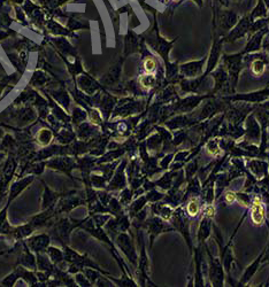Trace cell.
Segmentation results:
<instances>
[{"label": "cell", "mask_w": 269, "mask_h": 287, "mask_svg": "<svg viewBox=\"0 0 269 287\" xmlns=\"http://www.w3.org/2000/svg\"><path fill=\"white\" fill-rule=\"evenodd\" d=\"M201 192H202V184H201V180L200 178H199L197 175L192 178L191 180L188 181V187H187V191H185L184 193V198H183V202H185V200H189L191 199V198H197V197H200L201 196Z\"/></svg>", "instance_id": "cell-8"}, {"label": "cell", "mask_w": 269, "mask_h": 287, "mask_svg": "<svg viewBox=\"0 0 269 287\" xmlns=\"http://www.w3.org/2000/svg\"><path fill=\"white\" fill-rule=\"evenodd\" d=\"M266 286H269V280H268V283H267V285H266Z\"/></svg>", "instance_id": "cell-17"}, {"label": "cell", "mask_w": 269, "mask_h": 287, "mask_svg": "<svg viewBox=\"0 0 269 287\" xmlns=\"http://www.w3.org/2000/svg\"><path fill=\"white\" fill-rule=\"evenodd\" d=\"M245 139L244 141L245 143H248V144H258L259 141H260V138H261V132H260V129L255 123L254 121H250L248 122V127H247V130H246V133H245Z\"/></svg>", "instance_id": "cell-10"}, {"label": "cell", "mask_w": 269, "mask_h": 287, "mask_svg": "<svg viewBox=\"0 0 269 287\" xmlns=\"http://www.w3.org/2000/svg\"><path fill=\"white\" fill-rule=\"evenodd\" d=\"M266 70V64L264 60H260V59H255V60L252 61L251 64V71L252 74L255 76H261Z\"/></svg>", "instance_id": "cell-14"}, {"label": "cell", "mask_w": 269, "mask_h": 287, "mask_svg": "<svg viewBox=\"0 0 269 287\" xmlns=\"http://www.w3.org/2000/svg\"><path fill=\"white\" fill-rule=\"evenodd\" d=\"M185 203H187V206H185V213H187V215L189 217H191V219L198 216L200 212H202V208L205 206L204 201L200 199V197L191 198V199H189Z\"/></svg>", "instance_id": "cell-9"}, {"label": "cell", "mask_w": 269, "mask_h": 287, "mask_svg": "<svg viewBox=\"0 0 269 287\" xmlns=\"http://www.w3.org/2000/svg\"><path fill=\"white\" fill-rule=\"evenodd\" d=\"M248 213H250V217L252 223L254 225H261L264 222H267L266 221V213L264 209V206H262L260 196H258L252 200L251 206L248 207Z\"/></svg>", "instance_id": "cell-7"}, {"label": "cell", "mask_w": 269, "mask_h": 287, "mask_svg": "<svg viewBox=\"0 0 269 287\" xmlns=\"http://www.w3.org/2000/svg\"><path fill=\"white\" fill-rule=\"evenodd\" d=\"M265 253H266V247L264 249H262V252L260 253V255H258L257 259H255L253 262H252L251 265L244 270L243 275H242L241 278L238 279V286H246V285H248V283L251 282V279L253 278L255 273L258 272V270L260 269V265H262V263H264Z\"/></svg>", "instance_id": "cell-6"}, {"label": "cell", "mask_w": 269, "mask_h": 287, "mask_svg": "<svg viewBox=\"0 0 269 287\" xmlns=\"http://www.w3.org/2000/svg\"><path fill=\"white\" fill-rule=\"evenodd\" d=\"M199 161H200V157H199V154L197 156H195L194 159H191L189 161L188 166L185 167V179L187 181L191 180L196 175H197L198 170H199Z\"/></svg>", "instance_id": "cell-11"}, {"label": "cell", "mask_w": 269, "mask_h": 287, "mask_svg": "<svg viewBox=\"0 0 269 287\" xmlns=\"http://www.w3.org/2000/svg\"><path fill=\"white\" fill-rule=\"evenodd\" d=\"M144 68L147 74H152V72L155 70V68H157V65H155V61L153 60V59L147 58L144 61Z\"/></svg>", "instance_id": "cell-15"}, {"label": "cell", "mask_w": 269, "mask_h": 287, "mask_svg": "<svg viewBox=\"0 0 269 287\" xmlns=\"http://www.w3.org/2000/svg\"><path fill=\"white\" fill-rule=\"evenodd\" d=\"M268 106H269V104H268Z\"/></svg>", "instance_id": "cell-18"}, {"label": "cell", "mask_w": 269, "mask_h": 287, "mask_svg": "<svg viewBox=\"0 0 269 287\" xmlns=\"http://www.w3.org/2000/svg\"><path fill=\"white\" fill-rule=\"evenodd\" d=\"M204 249L206 250L208 257V268H207V275L208 280L211 286L213 287H222L225 284V271L222 265L220 257H215L209 250L208 246H204Z\"/></svg>", "instance_id": "cell-1"}, {"label": "cell", "mask_w": 269, "mask_h": 287, "mask_svg": "<svg viewBox=\"0 0 269 287\" xmlns=\"http://www.w3.org/2000/svg\"><path fill=\"white\" fill-rule=\"evenodd\" d=\"M202 250H204V247L200 246H194V252H192V255H194V261H195V275L192 277V283H194V286L202 287L205 285V278H204V255H202Z\"/></svg>", "instance_id": "cell-2"}, {"label": "cell", "mask_w": 269, "mask_h": 287, "mask_svg": "<svg viewBox=\"0 0 269 287\" xmlns=\"http://www.w3.org/2000/svg\"><path fill=\"white\" fill-rule=\"evenodd\" d=\"M139 84L143 88H152L155 84V76L153 74H145L139 77Z\"/></svg>", "instance_id": "cell-13"}, {"label": "cell", "mask_w": 269, "mask_h": 287, "mask_svg": "<svg viewBox=\"0 0 269 287\" xmlns=\"http://www.w3.org/2000/svg\"><path fill=\"white\" fill-rule=\"evenodd\" d=\"M219 143H220V139H208L207 141H206L205 145H204V148L206 150V152H207V154L212 155V156H219V155L223 154V151H222V148L220 145H219Z\"/></svg>", "instance_id": "cell-12"}, {"label": "cell", "mask_w": 269, "mask_h": 287, "mask_svg": "<svg viewBox=\"0 0 269 287\" xmlns=\"http://www.w3.org/2000/svg\"><path fill=\"white\" fill-rule=\"evenodd\" d=\"M172 220L177 224L176 226L178 227V230L184 236V238L188 243L189 249H190V253H192L194 252V242H192L190 237V222H189V216L187 215V213L183 212L182 209H178V213L176 212L175 216L172 215Z\"/></svg>", "instance_id": "cell-3"}, {"label": "cell", "mask_w": 269, "mask_h": 287, "mask_svg": "<svg viewBox=\"0 0 269 287\" xmlns=\"http://www.w3.org/2000/svg\"><path fill=\"white\" fill-rule=\"evenodd\" d=\"M199 68H200V65H199V62H196V64H191V65L188 66L187 71H188L189 75L194 76V75H197L196 72L198 71Z\"/></svg>", "instance_id": "cell-16"}, {"label": "cell", "mask_w": 269, "mask_h": 287, "mask_svg": "<svg viewBox=\"0 0 269 287\" xmlns=\"http://www.w3.org/2000/svg\"><path fill=\"white\" fill-rule=\"evenodd\" d=\"M247 170L260 180L262 178L269 176V162L260 157H250L246 163Z\"/></svg>", "instance_id": "cell-5"}, {"label": "cell", "mask_w": 269, "mask_h": 287, "mask_svg": "<svg viewBox=\"0 0 269 287\" xmlns=\"http://www.w3.org/2000/svg\"><path fill=\"white\" fill-rule=\"evenodd\" d=\"M213 217H209L202 214L200 222H199L197 231V246L204 247L206 242L213 233Z\"/></svg>", "instance_id": "cell-4"}]
</instances>
